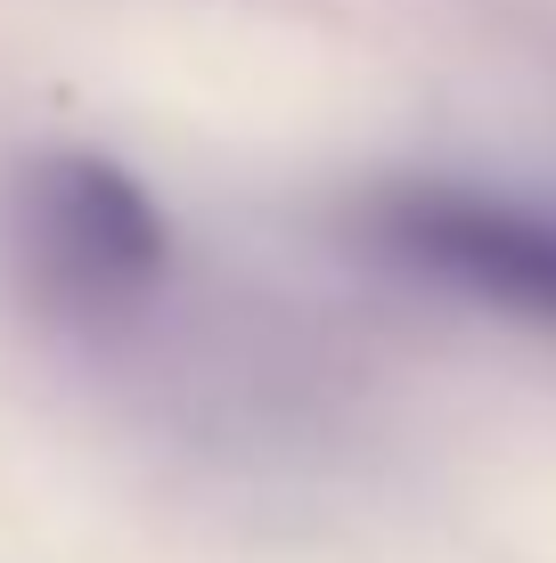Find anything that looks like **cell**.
Segmentation results:
<instances>
[{"mask_svg":"<svg viewBox=\"0 0 556 563\" xmlns=\"http://www.w3.org/2000/svg\"><path fill=\"white\" fill-rule=\"evenodd\" d=\"M9 254L74 319L140 310L172 269V221L140 172L99 147H42L9 180Z\"/></svg>","mask_w":556,"mask_h":563,"instance_id":"1","label":"cell"},{"mask_svg":"<svg viewBox=\"0 0 556 563\" xmlns=\"http://www.w3.org/2000/svg\"><path fill=\"white\" fill-rule=\"evenodd\" d=\"M369 245L410 278L556 327V212L467 180H393L360 212Z\"/></svg>","mask_w":556,"mask_h":563,"instance_id":"2","label":"cell"}]
</instances>
